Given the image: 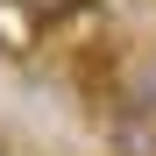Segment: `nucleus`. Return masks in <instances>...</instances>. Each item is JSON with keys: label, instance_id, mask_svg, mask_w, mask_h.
<instances>
[{"label": "nucleus", "instance_id": "nucleus-1", "mask_svg": "<svg viewBox=\"0 0 156 156\" xmlns=\"http://www.w3.org/2000/svg\"><path fill=\"white\" fill-rule=\"evenodd\" d=\"M99 135H107V156H156V107L114 92L99 114Z\"/></svg>", "mask_w": 156, "mask_h": 156}, {"label": "nucleus", "instance_id": "nucleus-2", "mask_svg": "<svg viewBox=\"0 0 156 156\" xmlns=\"http://www.w3.org/2000/svg\"><path fill=\"white\" fill-rule=\"evenodd\" d=\"M0 156H21V149H14V142H0Z\"/></svg>", "mask_w": 156, "mask_h": 156}]
</instances>
